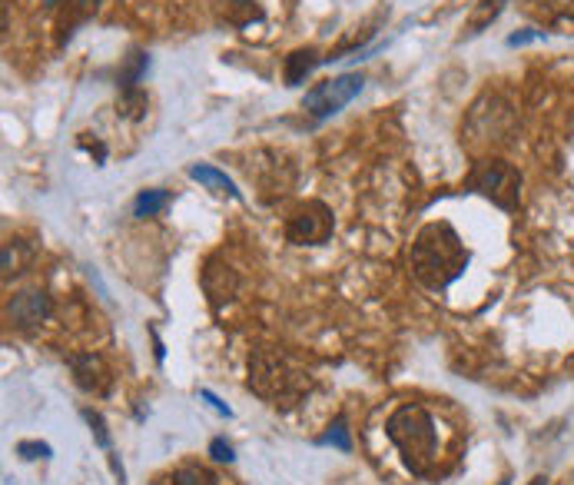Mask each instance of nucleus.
Segmentation results:
<instances>
[{
  "label": "nucleus",
  "mask_w": 574,
  "mask_h": 485,
  "mask_svg": "<svg viewBox=\"0 0 574 485\" xmlns=\"http://www.w3.org/2000/svg\"><path fill=\"white\" fill-rule=\"evenodd\" d=\"M465 263H468V253L448 223L425 226L412 246V273L419 276L422 286H429L435 293L445 290L452 280H458Z\"/></svg>",
  "instance_id": "1"
},
{
  "label": "nucleus",
  "mask_w": 574,
  "mask_h": 485,
  "mask_svg": "<svg viewBox=\"0 0 574 485\" xmlns=\"http://www.w3.org/2000/svg\"><path fill=\"white\" fill-rule=\"evenodd\" d=\"M385 432L395 442V449L402 452L412 476H432L438 466V429L429 409L419 402H405L389 416Z\"/></svg>",
  "instance_id": "2"
},
{
  "label": "nucleus",
  "mask_w": 574,
  "mask_h": 485,
  "mask_svg": "<svg viewBox=\"0 0 574 485\" xmlns=\"http://www.w3.org/2000/svg\"><path fill=\"white\" fill-rule=\"evenodd\" d=\"M249 386L266 402L289 409L306 396L312 379L306 373H299V369H292L289 359L279 356L276 349H256V353L249 356Z\"/></svg>",
  "instance_id": "3"
},
{
  "label": "nucleus",
  "mask_w": 574,
  "mask_h": 485,
  "mask_svg": "<svg viewBox=\"0 0 574 485\" xmlns=\"http://www.w3.org/2000/svg\"><path fill=\"white\" fill-rule=\"evenodd\" d=\"M472 190L488 196L502 210H515L521 200V173L505 160H485L472 173Z\"/></svg>",
  "instance_id": "4"
},
{
  "label": "nucleus",
  "mask_w": 574,
  "mask_h": 485,
  "mask_svg": "<svg viewBox=\"0 0 574 485\" xmlns=\"http://www.w3.org/2000/svg\"><path fill=\"white\" fill-rule=\"evenodd\" d=\"M365 87V77L362 74H342V77H332L326 84H316L302 100V107H306L316 120H326L332 113H339L346 103H352Z\"/></svg>",
  "instance_id": "5"
},
{
  "label": "nucleus",
  "mask_w": 574,
  "mask_h": 485,
  "mask_svg": "<svg viewBox=\"0 0 574 485\" xmlns=\"http://www.w3.org/2000/svg\"><path fill=\"white\" fill-rule=\"evenodd\" d=\"M286 236L299 246H319L332 236V213L322 203H306L292 216L286 226Z\"/></svg>",
  "instance_id": "6"
},
{
  "label": "nucleus",
  "mask_w": 574,
  "mask_h": 485,
  "mask_svg": "<svg viewBox=\"0 0 574 485\" xmlns=\"http://www.w3.org/2000/svg\"><path fill=\"white\" fill-rule=\"evenodd\" d=\"M70 369H73V379L83 392H93V396H103L110 389L113 376H110V366L103 363V356L97 353H77L70 356Z\"/></svg>",
  "instance_id": "7"
},
{
  "label": "nucleus",
  "mask_w": 574,
  "mask_h": 485,
  "mask_svg": "<svg viewBox=\"0 0 574 485\" xmlns=\"http://www.w3.org/2000/svg\"><path fill=\"white\" fill-rule=\"evenodd\" d=\"M47 316H50V299H47V293H40V290L17 293L7 303V319L20 329H30V326L44 323Z\"/></svg>",
  "instance_id": "8"
},
{
  "label": "nucleus",
  "mask_w": 574,
  "mask_h": 485,
  "mask_svg": "<svg viewBox=\"0 0 574 485\" xmlns=\"http://www.w3.org/2000/svg\"><path fill=\"white\" fill-rule=\"evenodd\" d=\"M203 290H206V296L213 299V303H223V299H229L236 290L233 270L223 266L219 260H210V263H206V270H203Z\"/></svg>",
  "instance_id": "9"
},
{
  "label": "nucleus",
  "mask_w": 574,
  "mask_h": 485,
  "mask_svg": "<svg viewBox=\"0 0 574 485\" xmlns=\"http://www.w3.org/2000/svg\"><path fill=\"white\" fill-rule=\"evenodd\" d=\"M531 10H538L551 27H561L565 34H574V0H531Z\"/></svg>",
  "instance_id": "10"
},
{
  "label": "nucleus",
  "mask_w": 574,
  "mask_h": 485,
  "mask_svg": "<svg viewBox=\"0 0 574 485\" xmlns=\"http://www.w3.org/2000/svg\"><path fill=\"white\" fill-rule=\"evenodd\" d=\"M319 54L312 47H306V50H296V54H289L286 57V84L289 87H299L302 80H306L312 70L319 67Z\"/></svg>",
  "instance_id": "11"
},
{
  "label": "nucleus",
  "mask_w": 574,
  "mask_h": 485,
  "mask_svg": "<svg viewBox=\"0 0 574 485\" xmlns=\"http://www.w3.org/2000/svg\"><path fill=\"white\" fill-rule=\"evenodd\" d=\"M505 4H508V0H478L475 10H472V17H468V30H465V34L475 37V34H482L485 27H492L495 20H498V14L505 10Z\"/></svg>",
  "instance_id": "12"
},
{
  "label": "nucleus",
  "mask_w": 574,
  "mask_h": 485,
  "mask_svg": "<svg viewBox=\"0 0 574 485\" xmlns=\"http://www.w3.org/2000/svg\"><path fill=\"white\" fill-rule=\"evenodd\" d=\"M190 177H193V180H200V183H206V187H210V190L229 193V196H239L236 183L229 180L226 173H219V170H213V167H206V163H196V167H190Z\"/></svg>",
  "instance_id": "13"
},
{
  "label": "nucleus",
  "mask_w": 574,
  "mask_h": 485,
  "mask_svg": "<svg viewBox=\"0 0 574 485\" xmlns=\"http://www.w3.org/2000/svg\"><path fill=\"white\" fill-rule=\"evenodd\" d=\"M166 203H170V193H166V190H143V193L137 196V203H133V216L146 220V216L160 213Z\"/></svg>",
  "instance_id": "14"
},
{
  "label": "nucleus",
  "mask_w": 574,
  "mask_h": 485,
  "mask_svg": "<svg viewBox=\"0 0 574 485\" xmlns=\"http://www.w3.org/2000/svg\"><path fill=\"white\" fill-rule=\"evenodd\" d=\"M143 70H146V54L133 50V54L127 57V67H123V74H120V87H123V90H137Z\"/></svg>",
  "instance_id": "15"
},
{
  "label": "nucleus",
  "mask_w": 574,
  "mask_h": 485,
  "mask_svg": "<svg viewBox=\"0 0 574 485\" xmlns=\"http://www.w3.org/2000/svg\"><path fill=\"white\" fill-rule=\"evenodd\" d=\"M173 485H216V476L203 466H183L173 472Z\"/></svg>",
  "instance_id": "16"
},
{
  "label": "nucleus",
  "mask_w": 574,
  "mask_h": 485,
  "mask_svg": "<svg viewBox=\"0 0 574 485\" xmlns=\"http://www.w3.org/2000/svg\"><path fill=\"white\" fill-rule=\"evenodd\" d=\"M322 446H336V449H342V452H349L352 449V442H349V429H346V419H336L329 426V432L326 436L319 439Z\"/></svg>",
  "instance_id": "17"
},
{
  "label": "nucleus",
  "mask_w": 574,
  "mask_h": 485,
  "mask_svg": "<svg viewBox=\"0 0 574 485\" xmlns=\"http://www.w3.org/2000/svg\"><path fill=\"white\" fill-rule=\"evenodd\" d=\"M83 419H87L93 439H97V446L100 449H110V432H107V422H103L100 412L97 409H83Z\"/></svg>",
  "instance_id": "18"
},
{
  "label": "nucleus",
  "mask_w": 574,
  "mask_h": 485,
  "mask_svg": "<svg viewBox=\"0 0 574 485\" xmlns=\"http://www.w3.org/2000/svg\"><path fill=\"white\" fill-rule=\"evenodd\" d=\"M17 456L34 462V459H47L50 456V446L47 442H17Z\"/></svg>",
  "instance_id": "19"
},
{
  "label": "nucleus",
  "mask_w": 574,
  "mask_h": 485,
  "mask_svg": "<svg viewBox=\"0 0 574 485\" xmlns=\"http://www.w3.org/2000/svg\"><path fill=\"white\" fill-rule=\"evenodd\" d=\"M210 456L216 459V462H233L236 456H233V446H229L226 439H213L210 442Z\"/></svg>",
  "instance_id": "20"
},
{
  "label": "nucleus",
  "mask_w": 574,
  "mask_h": 485,
  "mask_svg": "<svg viewBox=\"0 0 574 485\" xmlns=\"http://www.w3.org/2000/svg\"><path fill=\"white\" fill-rule=\"evenodd\" d=\"M200 396H203L206 402H210V406H213L216 412H223V416H229V406H226V402H219V399L213 396V392H210V389H203V392H200Z\"/></svg>",
  "instance_id": "21"
},
{
  "label": "nucleus",
  "mask_w": 574,
  "mask_h": 485,
  "mask_svg": "<svg viewBox=\"0 0 574 485\" xmlns=\"http://www.w3.org/2000/svg\"><path fill=\"white\" fill-rule=\"evenodd\" d=\"M44 4H47V7H57V0H44Z\"/></svg>",
  "instance_id": "22"
},
{
  "label": "nucleus",
  "mask_w": 574,
  "mask_h": 485,
  "mask_svg": "<svg viewBox=\"0 0 574 485\" xmlns=\"http://www.w3.org/2000/svg\"><path fill=\"white\" fill-rule=\"evenodd\" d=\"M571 373H574V359H571Z\"/></svg>",
  "instance_id": "23"
},
{
  "label": "nucleus",
  "mask_w": 574,
  "mask_h": 485,
  "mask_svg": "<svg viewBox=\"0 0 574 485\" xmlns=\"http://www.w3.org/2000/svg\"><path fill=\"white\" fill-rule=\"evenodd\" d=\"M498 485H508V482H498Z\"/></svg>",
  "instance_id": "24"
}]
</instances>
